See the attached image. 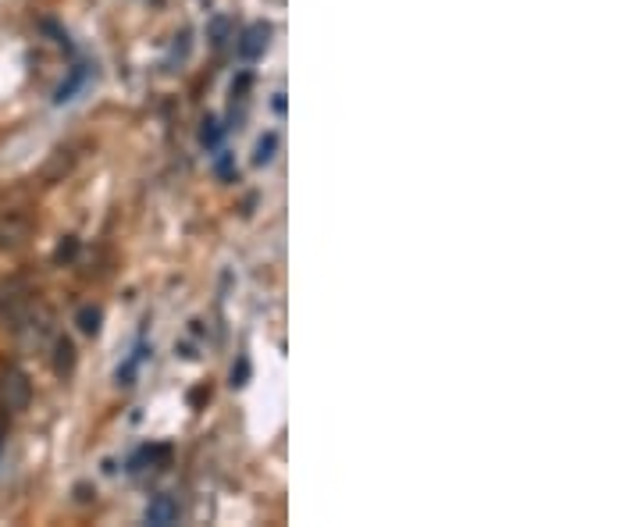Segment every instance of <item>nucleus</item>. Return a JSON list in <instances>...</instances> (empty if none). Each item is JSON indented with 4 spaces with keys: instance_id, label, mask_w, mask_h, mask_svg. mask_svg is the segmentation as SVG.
Segmentation results:
<instances>
[{
    "instance_id": "1",
    "label": "nucleus",
    "mask_w": 641,
    "mask_h": 527,
    "mask_svg": "<svg viewBox=\"0 0 641 527\" xmlns=\"http://www.w3.org/2000/svg\"><path fill=\"white\" fill-rule=\"evenodd\" d=\"M33 307V285L25 275H8L0 278V321L15 328Z\"/></svg>"
},
{
    "instance_id": "2",
    "label": "nucleus",
    "mask_w": 641,
    "mask_h": 527,
    "mask_svg": "<svg viewBox=\"0 0 641 527\" xmlns=\"http://www.w3.org/2000/svg\"><path fill=\"white\" fill-rule=\"evenodd\" d=\"M33 403V382L18 364L0 367V410L4 414H22Z\"/></svg>"
},
{
    "instance_id": "3",
    "label": "nucleus",
    "mask_w": 641,
    "mask_h": 527,
    "mask_svg": "<svg viewBox=\"0 0 641 527\" xmlns=\"http://www.w3.org/2000/svg\"><path fill=\"white\" fill-rule=\"evenodd\" d=\"M36 232V218L29 211H4L0 214V253H18L29 246Z\"/></svg>"
},
{
    "instance_id": "4",
    "label": "nucleus",
    "mask_w": 641,
    "mask_h": 527,
    "mask_svg": "<svg viewBox=\"0 0 641 527\" xmlns=\"http://www.w3.org/2000/svg\"><path fill=\"white\" fill-rule=\"evenodd\" d=\"M75 168V150L72 146H57L54 154L47 157V164H43L40 179L47 182V186H54V182H65V175H72Z\"/></svg>"
},
{
    "instance_id": "5",
    "label": "nucleus",
    "mask_w": 641,
    "mask_h": 527,
    "mask_svg": "<svg viewBox=\"0 0 641 527\" xmlns=\"http://www.w3.org/2000/svg\"><path fill=\"white\" fill-rule=\"evenodd\" d=\"M271 43V25L268 22H253L250 29L243 33V40H239V57H246V61H257L264 50H268Z\"/></svg>"
},
{
    "instance_id": "6",
    "label": "nucleus",
    "mask_w": 641,
    "mask_h": 527,
    "mask_svg": "<svg viewBox=\"0 0 641 527\" xmlns=\"http://www.w3.org/2000/svg\"><path fill=\"white\" fill-rule=\"evenodd\" d=\"M179 517H182V503L175 495H157L154 503L147 506V524H154V527L179 524Z\"/></svg>"
},
{
    "instance_id": "7",
    "label": "nucleus",
    "mask_w": 641,
    "mask_h": 527,
    "mask_svg": "<svg viewBox=\"0 0 641 527\" xmlns=\"http://www.w3.org/2000/svg\"><path fill=\"white\" fill-rule=\"evenodd\" d=\"M75 342L68 335H57L54 339V374L57 378H68L75 371Z\"/></svg>"
},
{
    "instance_id": "8",
    "label": "nucleus",
    "mask_w": 641,
    "mask_h": 527,
    "mask_svg": "<svg viewBox=\"0 0 641 527\" xmlns=\"http://www.w3.org/2000/svg\"><path fill=\"white\" fill-rule=\"evenodd\" d=\"M100 321H104V310L93 307V303H86V307L79 310V317H75V325H79L82 335H97L100 332Z\"/></svg>"
},
{
    "instance_id": "9",
    "label": "nucleus",
    "mask_w": 641,
    "mask_h": 527,
    "mask_svg": "<svg viewBox=\"0 0 641 527\" xmlns=\"http://www.w3.org/2000/svg\"><path fill=\"white\" fill-rule=\"evenodd\" d=\"M221 136H225V129H221V122L218 118H203V125H200V143L203 146H218L221 143Z\"/></svg>"
},
{
    "instance_id": "10",
    "label": "nucleus",
    "mask_w": 641,
    "mask_h": 527,
    "mask_svg": "<svg viewBox=\"0 0 641 527\" xmlns=\"http://www.w3.org/2000/svg\"><path fill=\"white\" fill-rule=\"evenodd\" d=\"M275 150H278V136H275V132H268V136L257 143V150H253V164H271Z\"/></svg>"
},
{
    "instance_id": "11",
    "label": "nucleus",
    "mask_w": 641,
    "mask_h": 527,
    "mask_svg": "<svg viewBox=\"0 0 641 527\" xmlns=\"http://www.w3.org/2000/svg\"><path fill=\"white\" fill-rule=\"evenodd\" d=\"M75 253H79V239L65 236V239H61V246L54 250V260H57V264H68V260H75Z\"/></svg>"
},
{
    "instance_id": "12",
    "label": "nucleus",
    "mask_w": 641,
    "mask_h": 527,
    "mask_svg": "<svg viewBox=\"0 0 641 527\" xmlns=\"http://www.w3.org/2000/svg\"><path fill=\"white\" fill-rule=\"evenodd\" d=\"M228 40V18H214L211 22V43L214 47H225Z\"/></svg>"
},
{
    "instance_id": "13",
    "label": "nucleus",
    "mask_w": 641,
    "mask_h": 527,
    "mask_svg": "<svg viewBox=\"0 0 641 527\" xmlns=\"http://www.w3.org/2000/svg\"><path fill=\"white\" fill-rule=\"evenodd\" d=\"M246 374H250V364L239 360V371H232V385H246Z\"/></svg>"
},
{
    "instance_id": "14",
    "label": "nucleus",
    "mask_w": 641,
    "mask_h": 527,
    "mask_svg": "<svg viewBox=\"0 0 641 527\" xmlns=\"http://www.w3.org/2000/svg\"><path fill=\"white\" fill-rule=\"evenodd\" d=\"M218 175H221V179H228V175H232V157H228V154L218 161Z\"/></svg>"
},
{
    "instance_id": "15",
    "label": "nucleus",
    "mask_w": 641,
    "mask_h": 527,
    "mask_svg": "<svg viewBox=\"0 0 641 527\" xmlns=\"http://www.w3.org/2000/svg\"><path fill=\"white\" fill-rule=\"evenodd\" d=\"M275 111H278V114H285V97H282V93H278V97H275Z\"/></svg>"
},
{
    "instance_id": "16",
    "label": "nucleus",
    "mask_w": 641,
    "mask_h": 527,
    "mask_svg": "<svg viewBox=\"0 0 641 527\" xmlns=\"http://www.w3.org/2000/svg\"><path fill=\"white\" fill-rule=\"evenodd\" d=\"M4 438L8 435H4V417H0V446H4Z\"/></svg>"
}]
</instances>
